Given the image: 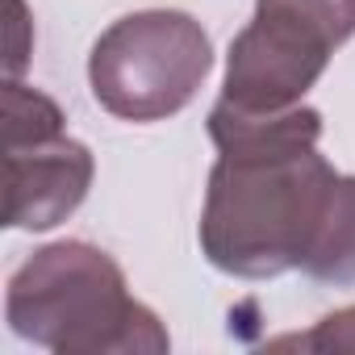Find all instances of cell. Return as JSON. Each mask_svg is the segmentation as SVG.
I'll return each instance as SVG.
<instances>
[{"instance_id": "5", "label": "cell", "mask_w": 355, "mask_h": 355, "mask_svg": "<svg viewBox=\"0 0 355 355\" xmlns=\"http://www.w3.org/2000/svg\"><path fill=\"white\" fill-rule=\"evenodd\" d=\"M5 226L51 230L67 222L96 175V159L84 142L67 138L63 109L17 80L5 84Z\"/></svg>"}, {"instance_id": "6", "label": "cell", "mask_w": 355, "mask_h": 355, "mask_svg": "<svg viewBox=\"0 0 355 355\" xmlns=\"http://www.w3.org/2000/svg\"><path fill=\"white\" fill-rule=\"evenodd\" d=\"M301 272L322 284H355V175L338 171L326 218L313 234Z\"/></svg>"}, {"instance_id": "4", "label": "cell", "mask_w": 355, "mask_h": 355, "mask_svg": "<svg viewBox=\"0 0 355 355\" xmlns=\"http://www.w3.org/2000/svg\"><path fill=\"white\" fill-rule=\"evenodd\" d=\"M351 34L355 0H255V17L226 55L222 101L247 113L301 105Z\"/></svg>"}, {"instance_id": "1", "label": "cell", "mask_w": 355, "mask_h": 355, "mask_svg": "<svg viewBox=\"0 0 355 355\" xmlns=\"http://www.w3.org/2000/svg\"><path fill=\"white\" fill-rule=\"evenodd\" d=\"M218 163L201 209L205 259L239 280H272L305 263L338 171L318 150L322 113L305 101L280 113L209 109Z\"/></svg>"}, {"instance_id": "3", "label": "cell", "mask_w": 355, "mask_h": 355, "mask_svg": "<svg viewBox=\"0 0 355 355\" xmlns=\"http://www.w3.org/2000/svg\"><path fill=\"white\" fill-rule=\"evenodd\" d=\"M214 67V42L180 9L117 17L88 55V84L105 113L121 121H163L193 105Z\"/></svg>"}, {"instance_id": "2", "label": "cell", "mask_w": 355, "mask_h": 355, "mask_svg": "<svg viewBox=\"0 0 355 355\" xmlns=\"http://www.w3.org/2000/svg\"><path fill=\"white\" fill-rule=\"evenodd\" d=\"M17 338L59 355H159L171 347L159 313L130 297L117 259L67 239L34 251L5 293Z\"/></svg>"}]
</instances>
